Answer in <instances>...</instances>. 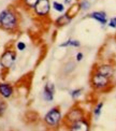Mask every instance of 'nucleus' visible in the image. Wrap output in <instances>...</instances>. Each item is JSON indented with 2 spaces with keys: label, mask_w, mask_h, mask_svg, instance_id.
I'll list each match as a JSON object with an SVG mask.
<instances>
[{
  "label": "nucleus",
  "mask_w": 116,
  "mask_h": 131,
  "mask_svg": "<svg viewBox=\"0 0 116 131\" xmlns=\"http://www.w3.org/2000/svg\"><path fill=\"white\" fill-rule=\"evenodd\" d=\"M82 89H74V90H72L71 91V97L73 98V99H77L81 95H82Z\"/></svg>",
  "instance_id": "obj_20"
},
{
  "label": "nucleus",
  "mask_w": 116,
  "mask_h": 131,
  "mask_svg": "<svg viewBox=\"0 0 116 131\" xmlns=\"http://www.w3.org/2000/svg\"><path fill=\"white\" fill-rule=\"evenodd\" d=\"M16 60V54L13 51H5L0 57V66L4 69H9L13 66Z\"/></svg>",
  "instance_id": "obj_4"
},
{
  "label": "nucleus",
  "mask_w": 116,
  "mask_h": 131,
  "mask_svg": "<svg viewBox=\"0 0 116 131\" xmlns=\"http://www.w3.org/2000/svg\"><path fill=\"white\" fill-rule=\"evenodd\" d=\"M64 1H65L66 4H70L71 2H72V0H64Z\"/></svg>",
  "instance_id": "obj_24"
},
{
  "label": "nucleus",
  "mask_w": 116,
  "mask_h": 131,
  "mask_svg": "<svg viewBox=\"0 0 116 131\" xmlns=\"http://www.w3.org/2000/svg\"><path fill=\"white\" fill-rule=\"evenodd\" d=\"M71 18L69 15L67 14H64V15H60L59 17L56 19V25L59 26V27H61V26H66V25H68L70 24V21H71Z\"/></svg>",
  "instance_id": "obj_12"
},
{
  "label": "nucleus",
  "mask_w": 116,
  "mask_h": 131,
  "mask_svg": "<svg viewBox=\"0 0 116 131\" xmlns=\"http://www.w3.org/2000/svg\"><path fill=\"white\" fill-rule=\"evenodd\" d=\"M102 106H103V103H102V102H100V103H98L97 106L95 107V110H93V115H95V117H96V118H98L99 116L101 115Z\"/></svg>",
  "instance_id": "obj_15"
},
{
  "label": "nucleus",
  "mask_w": 116,
  "mask_h": 131,
  "mask_svg": "<svg viewBox=\"0 0 116 131\" xmlns=\"http://www.w3.org/2000/svg\"><path fill=\"white\" fill-rule=\"evenodd\" d=\"M81 45V43L77 41V40H73V39H70L68 40L67 42L62 43V44H60L59 46L60 47H66V46H74V47H79Z\"/></svg>",
  "instance_id": "obj_13"
},
{
  "label": "nucleus",
  "mask_w": 116,
  "mask_h": 131,
  "mask_svg": "<svg viewBox=\"0 0 116 131\" xmlns=\"http://www.w3.org/2000/svg\"><path fill=\"white\" fill-rule=\"evenodd\" d=\"M83 118H84V113H83V110L75 107V108L70 110V112L67 114V116H66V121L71 124V123L80 121V119H83Z\"/></svg>",
  "instance_id": "obj_6"
},
{
  "label": "nucleus",
  "mask_w": 116,
  "mask_h": 131,
  "mask_svg": "<svg viewBox=\"0 0 116 131\" xmlns=\"http://www.w3.org/2000/svg\"><path fill=\"white\" fill-rule=\"evenodd\" d=\"M13 95V87L8 83H0V96L8 99Z\"/></svg>",
  "instance_id": "obj_9"
},
{
  "label": "nucleus",
  "mask_w": 116,
  "mask_h": 131,
  "mask_svg": "<svg viewBox=\"0 0 116 131\" xmlns=\"http://www.w3.org/2000/svg\"><path fill=\"white\" fill-rule=\"evenodd\" d=\"M53 8H54L55 11H57V12H64L65 9H66V7H65L62 3H59L57 1H54L53 2Z\"/></svg>",
  "instance_id": "obj_14"
},
{
  "label": "nucleus",
  "mask_w": 116,
  "mask_h": 131,
  "mask_svg": "<svg viewBox=\"0 0 116 131\" xmlns=\"http://www.w3.org/2000/svg\"><path fill=\"white\" fill-rule=\"evenodd\" d=\"M16 47H17V50H18V51H24L25 48H26V44H25L24 42L19 41L17 44H16Z\"/></svg>",
  "instance_id": "obj_21"
},
{
  "label": "nucleus",
  "mask_w": 116,
  "mask_h": 131,
  "mask_svg": "<svg viewBox=\"0 0 116 131\" xmlns=\"http://www.w3.org/2000/svg\"><path fill=\"white\" fill-rule=\"evenodd\" d=\"M96 72L100 73L102 75H106V76H108V78H111V76L113 75V73H114V70H113V67H111L110 64H101L97 68Z\"/></svg>",
  "instance_id": "obj_10"
},
{
  "label": "nucleus",
  "mask_w": 116,
  "mask_h": 131,
  "mask_svg": "<svg viewBox=\"0 0 116 131\" xmlns=\"http://www.w3.org/2000/svg\"><path fill=\"white\" fill-rule=\"evenodd\" d=\"M109 26H110V27H112V28H116V18H115V17L110 20Z\"/></svg>",
  "instance_id": "obj_22"
},
{
  "label": "nucleus",
  "mask_w": 116,
  "mask_h": 131,
  "mask_svg": "<svg viewBox=\"0 0 116 131\" xmlns=\"http://www.w3.org/2000/svg\"><path fill=\"white\" fill-rule=\"evenodd\" d=\"M5 110H7V104H5L4 101L0 99V117L3 116V114L5 113Z\"/></svg>",
  "instance_id": "obj_19"
},
{
  "label": "nucleus",
  "mask_w": 116,
  "mask_h": 131,
  "mask_svg": "<svg viewBox=\"0 0 116 131\" xmlns=\"http://www.w3.org/2000/svg\"><path fill=\"white\" fill-rule=\"evenodd\" d=\"M23 1H24V4L26 5V7H28L30 9H34L39 0H23Z\"/></svg>",
  "instance_id": "obj_18"
},
{
  "label": "nucleus",
  "mask_w": 116,
  "mask_h": 131,
  "mask_svg": "<svg viewBox=\"0 0 116 131\" xmlns=\"http://www.w3.org/2000/svg\"><path fill=\"white\" fill-rule=\"evenodd\" d=\"M54 92H55V86L52 83H47L43 89V98L47 102H51L54 99Z\"/></svg>",
  "instance_id": "obj_8"
},
{
  "label": "nucleus",
  "mask_w": 116,
  "mask_h": 131,
  "mask_svg": "<svg viewBox=\"0 0 116 131\" xmlns=\"http://www.w3.org/2000/svg\"><path fill=\"white\" fill-rule=\"evenodd\" d=\"M90 82H91V85L96 89H104L110 85V78L96 72L92 74Z\"/></svg>",
  "instance_id": "obj_3"
},
{
  "label": "nucleus",
  "mask_w": 116,
  "mask_h": 131,
  "mask_svg": "<svg viewBox=\"0 0 116 131\" xmlns=\"http://www.w3.org/2000/svg\"><path fill=\"white\" fill-rule=\"evenodd\" d=\"M35 12L39 16H46L51 10V4L49 0H39L37 4L35 5Z\"/></svg>",
  "instance_id": "obj_5"
},
{
  "label": "nucleus",
  "mask_w": 116,
  "mask_h": 131,
  "mask_svg": "<svg viewBox=\"0 0 116 131\" xmlns=\"http://www.w3.org/2000/svg\"><path fill=\"white\" fill-rule=\"evenodd\" d=\"M60 121H61V113H60L58 107H53L44 116V122H45L47 126H51V127L58 126Z\"/></svg>",
  "instance_id": "obj_2"
},
{
  "label": "nucleus",
  "mask_w": 116,
  "mask_h": 131,
  "mask_svg": "<svg viewBox=\"0 0 116 131\" xmlns=\"http://www.w3.org/2000/svg\"><path fill=\"white\" fill-rule=\"evenodd\" d=\"M18 19L17 15L11 9H5L0 12V27L3 30L13 31L17 28Z\"/></svg>",
  "instance_id": "obj_1"
},
{
  "label": "nucleus",
  "mask_w": 116,
  "mask_h": 131,
  "mask_svg": "<svg viewBox=\"0 0 116 131\" xmlns=\"http://www.w3.org/2000/svg\"><path fill=\"white\" fill-rule=\"evenodd\" d=\"M69 129L74 130V131H88L89 130V124L83 118V119H80V121L71 123L69 126Z\"/></svg>",
  "instance_id": "obj_7"
},
{
  "label": "nucleus",
  "mask_w": 116,
  "mask_h": 131,
  "mask_svg": "<svg viewBox=\"0 0 116 131\" xmlns=\"http://www.w3.org/2000/svg\"><path fill=\"white\" fill-rule=\"evenodd\" d=\"M79 7H80L81 10L86 11V10H88L90 8V2L88 1V0H82V1L80 2V4H79Z\"/></svg>",
  "instance_id": "obj_16"
},
{
  "label": "nucleus",
  "mask_w": 116,
  "mask_h": 131,
  "mask_svg": "<svg viewBox=\"0 0 116 131\" xmlns=\"http://www.w3.org/2000/svg\"><path fill=\"white\" fill-rule=\"evenodd\" d=\"M83 57H84V55H83L82 53H79V54L76 55V60H77V61H81L82 59H83Z\"/></svg>",
  "instance_id": "obj_23"
},
{
  "label": "nucleus",
  "mask_w": 116,
  "mask_h": 131,
  "mask_svg": "<svg viewBox=\"0 0 116 131\" xmlns=\"http://www.w3.org/2000/svg\"><path fill=\"white\" fill-rule=\"evenodd\" d=\"M89 17L100 21L102 25L107 24V14L104 12H92L91 14H89Z\"/></svg>",
  "instance_id": "obj_11"
},
{
  "label": "nucleus",
  "mask_w": 116,
  "mask_h": 131,
  "mask_svg": "<svg viewBox=\"0 0 116 131\" xmlns=\"http://www.w3.org/2000/svg\"><path fill=\"white\" fill-rule=\"evenodd\" d=\"M74 68H75V64L72 61H69L68 63L65 64V72L66 73H69V72H71V71H73Z\"/></svg>",
  "instance_id": "obj_17"
}]
</instances>
